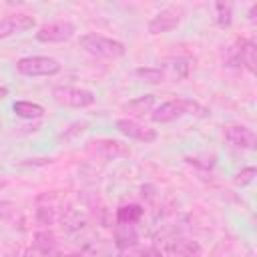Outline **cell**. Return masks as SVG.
I'll return each mask as SVG.
<instances>
[{
    "mask_svg": "<svg viewBox=\"0 0 257 257\" xmlns=\"http://www.w3.org/2000/svg\"><path fill=\"white\" fill-rule=\"evenodd\" d=\"M78 44L92 56H98V58H118L124 54V44L120 40H114V38H108L104 34H96V32H88V34H82Z\"/></svg>",
    "mask_w": 257,
    "mask_h": 257,
    "instance_id": "1",
    "label": "cell"
},
{
    "mask_svg": "<svg viewBox=\"0 0 257 257\" xmlns=\"http://www.w3.org/2000/svg\"><path fill=\"white\" fill-rule=\"evenodd\" d=\"M197 110H201V106L195 100L189 98H171L161 102L155 110H151V120L159 122V124H167L173 122L177 118H183L187 114H195Z\"/></svg>",
    "mask_w": 257,
    "mask_h": 257,
    "instance_id": "2",
    "label": "cell"
},
{
    "mask_svg": "<svg viewBox=\"0 0 257 257\" xmlns=\"http://www.w3.org/2000/svg\"><path fill=\"white\" fill-rule=\"evenodd\" d=\"M16 70L24 76H52L60 72V62L52 56H24L16 62Z\"/></svg>",
    "mask_w": 257,
    "mask_h": 257,
    "instance_id": "3",
    "label": "cell"
},
{
    "mask_svg": "<svg viewBox=\"0 0 257 257\" xmlns=\"http://www.w3.org/2000/svg\"><path fill=\"white\" fill-rule=\"evenodd\" d=\"M52 98L62 104V106H68V108H86V106H92L94 104V94L86 88H78V86H54L52 88Z\"/></svg>",
    "mask_w": 257,
    "mask_h": 257,
    "instance_id": "4",
    "label": "cell"
},
{
    "mask_svg": "<svg viewBox=\"0 0 257 257\" xmlns=\"http://www.w3.org/2000/svg\"><path fill=\"white\" fill-rule=\"evenodd\" d=\"M185 16V6L181 4H171V6H165L161 12H157L151 22H149V34H165L173 28H177L181 24Z\"/></svg>",
    "mask_w": 257,
    "mask_h": 257,
    "instance_id": "5",
    "label": "cell"
},
{
    "mask_svg": "<svg viewBox=\"0 0 257 257\" xmlns=\"http://www.w3.org/2000/svg\"><path fill=\"white\" fill-rule=\"evenodd\" d=\"M76 32V26L68 20H56V22H48V24H42L36 32V40L38 42H44V44H50V42H66L74 36Z\"/></svg>",
    "mask_w": 257,
    "mask_h": 257,
    "instance_id": "6",
    "label": "cell"
},
{
    "mask_svg": "<svg viewBox=\"0 0 257 257\" xmlns=\"http://www.w3.org/2000/svg\"><path fill=\"white\" fill-rule=\"evenodd\" d=\"M116 128L120 135L133 139V141H139V143H155L157 141V131L155 128H149L133 118H118L116 120Z\"/></svg>",
    "mask_w": 257,
    "mask_h": 257,
    "instance_id": "7",
    "label": "cell"
},
{
    "mask_svg": "<svg viewBox=\"0 0 257 257\" xmlns=\"http://www.w3.org/2000/svg\"><path fill=\"white\" fill-rule=\"evenodd\" d=\"M223 137H225L227 143H231V145L237 147V149H247V151H251V149H255V145H257L255 133H253L249 126H243V124H227V126L223 128Z\"/></svg>",
    "mask_w": 257,
    "mask_h": 257,
    "instance_id": "8",
    "label": "cell"
},
{
    "mask_svg": "<svg viewBox=\"0 0 257 257\" xmlns=\"http://www.w3.org/2000/svg\"><path fill=\"white\" fill-rule=\"evenodd\" d=\"M36 26V18L30 14H10L0 20V38H8L20 32H26Z\"/></svg>",
    "mask_w": 257,
    "mask_h": 257,
    "instance_id": "9",
    "label": "cell"
},
{
    "mask_svg": "<svg viewBox=\"0 0 257 257\" xmlns=\"http://www.w3.org/2000/svg\"><path fill=\"white\" fill-rule=\"evenodd\" d=\"M161 72H163V78L165 80H183L189 76V70H191V60L187 56H171L163 62V66H159Z\"/></svg>",
    "mask_w": 257,
    "mask_h": 257,
    "instance_id": "10",
    "label": "cell"
},
{
    "mask_svg": "<svg viewBox=\"0 0 257 257\" xmlns=\"http://www.w3.org/2000/svg\"><path fill=\"white\" fill-rule=\"evenodd\" d=\"M90 151H94L96 155L104 157V159H118V157H128L131 149L114 139H98V141H90Z\"/></svg>",
    "mask_w": 257,
    "mask_h": 257,
    "instance_id": "11",
    "label": "cell"
},
{
    "mask_svg": "<svg viewBox=\"0 0 257 257\" xmlns=\"http://www.w3.org/2000/svg\"><path fill=\"white\" fill-rule=\"evenodd\" d=\"M229 62H239L241 66H245L251 74H255V62H257V48H255V42L251 40H239L237 42V48L233 50V56Z\"/></svg>",
    "mask_w": 257,
    "mask_h": 257,
    "instance_id": "12",
    "label": "cell"
},
{
    "mask_svg": "<svg viewBox=\"0 0 257 257\" xmlns=\"http://www.w3.org/2000/svg\"><path fill=\"white\" fill-rule=\"evenodd\" d=\"M137 239L139 237H137L135 225H131V223H116V227H114V243H116V247L126 249L131 245H135Z\"/></svg>",
    "mask_w": 257,
    "mask_h": 257,
    "instance_id": "13",
    "label": "cell"
},
{
    "mask_svg": "<svg viewBox=\"0 0 257 257\" xmlns=\"http://www.w3.org/2000/svg\"><path fill=\"white\" fill-rule=\"evenodd\" d=\"M12 110L20 118H40L44 114V106L32 100H16L12 104Z\"/></svg>",
    "mask_w": 257,
    "mask_h": 257,
    "instance_id": "14",
    "label": "cell"
},
{
    "mask_svg": "<svg viewBox=\"0 0 257 257\" xmlns=\"http://www.w3.org/2000/svg\"><path fill=\"white\" fill-rule=\"evenodd\" d=\"M155 94H143L139 98H133L128 100L122 108L128 112V114H145V112H151L153 106H155Z\"/></svg>",
    "mask_w": 257,
    "mask_h": 257,
    "instance_id": "15",
    "label": "cell"
},
{
    "mask_svg": "<svg viewBox=\"0 0 257 257\" xmlns=\"http://www.w3.org/2000/svg\"><path fill=\"white\" fill-rule=\"evenodd\" d=\"M143 217V207L141 205H122L116 209V223H139Z\"/></svg>",
    "mask_w": 257,
    "mask_h": 257,
    "instance_id": "16",
    "label": "cell"
},
{
    "mask_svg": "<svg viewBox=\"0 0 257 257\" xmlns=\"http://www.w3.org/2000/svg\"><path fill=\"white\" fill-rule=\"evenodd\" d=\"M137 78H141L143 82H149V84H159V82H165L163 78V72L159 66H141L135 70Z\"/></svg>",
    "mask_w": 257,
    "mask_h": 257,
    "instance_id": "17",
    "label": "cell"
},
{
    "mask_svg": "<svg viewBox=\"0 0 257 257\" xmlns=\"http://www.w3.org/2000/svg\"><path fill=\"white\" fill-rule=\"evenodd\" d=\"M199 255V245L193 241H179L171 249V257H197Z\"/></svg>",
    "mask_w": 257,
    "mask_h": 257,
    "instance_id": "18",
    "label": "cell"
},
{
    "mask_svg": "<svg viewBox=\"0 0 257 257\" xmlns=\"http://www.w3.org/2000/svg\"><path fill=\"white\" fill-rule=\"evenodd\" d=\"M215 10H217V24L223 26V28L231 26V22H233V6L229 2H217Z\"/></svg>",
    "mask_w": 257,
    "mask_h": 257,
    "instance_id": "19",
    "label": "cell"
},
{
    "mask_svg": "<svg viewBox=\"0 0 257 257\" xmlns=\"http://www.w3.org/2000/svg\"><path fill=\"white\" fill-rule=\"evenodd\" d=\"M255 175H257L255 167H245V169H241V171L235 175V179H233V181H235V185H239V187H245V185L253 183Z\"/></svg>",
    "mask_w": 257,
    "mask_h": 257,
    "instance_id": "20",
    "label": "cell"
},
{
    "mask_svg": "<svg viewBox=\"0 0 257 257\" xmlns=\"http://www.w3.org/2000/svg\"><path fill=\"white\" fill-rule=\"evenodd\" d=\"M16 213V205L12 201H0V221L12 219Z\"/></svg>",
    "mask_w": 257,
    "mask_h": 257,
    "instance_id": "21",
    "label": "cell"
},
{
    "mask_svg": "<svg viewBox=\"0 0 257 257\" xmlns=\"http://www.w3.org/2000/svg\"><path fill=\"white\" fill-rule=\"evenodd\" d=\"M187 163L189 165H195V167H201V169H211L213 165H215V159L213 157H205V159H199V157H189L187 159Z\"/></svg>",
    "mask_w": 257,
    "mask_h": 257,
    "instance_id": "22",
    "label": "cell"
},
{
    "mask_svg": "<svg viewBox=\"0 0 257 257\" xmlns=\"http://www.w3.org/2000/svg\"><path fill=\"white\" fill-rule=\"evenodd\" d=\"M255 12H257V4H253V6L249 8V20H251V22H255Z\"/></svg>",
    "mask_w": 257,
    "mask_h": 257,
    "instance_id": "23",
    "label": "cell"
},
{
    "mask_svg": "<svg viewBox=\"0 0 257 257\" xmlns=\"http://www.w3.org/2000/svg\"><path fill=\"white\" fill-rule=\"evenodd\" d=\"M6 96H8V88L6 86H0V100L6 98Z\"/></svg>",
    "mask_w": 257,
    "mask_h": 257,
    "instance_id": "24",
    "label": "cell"
},
{
    "mask_svg": "<svg viewBox=\"0 0 257 257\" xmlns=\"http://www.w3.org/2000/svg\"><path fill=\"white\" fill-rule=\"evenodd\" d=\"M145 257H163V255H161L159 251H149V253H147Z\"/></svg>",
    "mask_w": 257,
    "mask_h": 257,
    "instance_id": "25",
    "label": "cell"
}]
</instances>
